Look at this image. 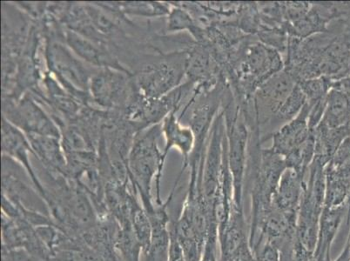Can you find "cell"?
<instances>
[{"label": "cell", "mask_w": 350, "mask_h": 261, "mask_svg": "<svg viewBox=\"0 0 350 261\" xmlns=\"http://www.w3.org/2000/svg\"><path fill=\"white\" fill-rule=\"evenodd\" d=\"M350 122V100L342 92L331 88L327 95L321 125L329 129L339 128Z\"/></svg>", "instance_id": "8992f818"}, {"label": "cell", "mask_w": 350, "mask_h": 261, "mask_svg": "<svg viewBox=\"0 0 350 261\" xmlns=\"http://www.w3.org/2000/svg\"><path fill=\"white\" fill-rule=\"evenodd\" d=\"M175 113L177 111H173L165 117L163 126H162L165 138V148L162 152V162L165 165L168 151L172 148H176L183 156L181 170L185 171L189 165V158L195 148L196 135L191 127L181 125L180 121L175 117Z\"/></svg>", "instance_id": "7a4b0ae2"}, {"label": "cell", "mask_w": 350, "mask_h": 261, "mask_svg": "<svg viewBox=\"0 0 350 261\" xmlns=\"http://www.w3.org/2000/svg\"><path fill=\"white\" fill-rule=\"evenodd\" d=\"M195 27L192 18L189 14L181 9H175L170 15V20L168 22V30L180 31L192 29Z\"/></svg>", "instance_id": "52a82bcc"}, {"label": "cell", "mask_w": 350, "mask_h": 261, "mask_svg": "<svg viewBox=\"0 0 350 261\" xmlns=\"http://www.w3.org/2000/svg\"><path fill=\"white\" fill-rule=\"evenodd\" d=\"M326 261H332L331 259L327 260ZM334 261H350V246L348 241L345 247V249L342 250V253H340V256L336 260Z\"/></svg>", "instance_id": "9c48e42d"}, {"label": "cell", "mask_w": 350, "mask_h": 261, "mask_svg": "<svg viewBox=\"0 0 350 261\" xmlns=\"http://www.w3.org/2000/svg\"><path fill=\"white\" fill-rule=\"evenodd\" d=\"M2 132L3 152L12 156V157L17 159L22 164H24L25 170L29 174L31 180H33L35 187L40 192V196L47 204L46 189H44L31 167L29 157H28V151H30L29 146H28L27 141H25L24 135H22L20 130L12 126L5 119L3 120Z\"/></svg>", "instance_id": "5b68a950"}, {"label": "cell", "mask_w": 350, "mask_h": 261, "mask_svg": "<svg viewBox=\"0 0 350 261\" xmlns=\"http://www.w3.org/2000/svg\"><path fill=\"white\" fill-rule=\"evenodd\" d=\"M306 180L292 168H286L273 195V205L287 213L298 215Z\"/></svg>", "instance_id": "3957f363"}, {"label": "cell", "mask_w": 350, "mask_h": 261, "mask_svg": "<svg viewBox=\"0 0 350 261\" xmlns=\"http://www.w3.org/2000/svg\"><path fill=\"white\" fill-rule=\"evenodd\" d=\"M310 111V107L308 104L305 105L304 109L295 119L284 124L281 128L270 135L267 139V141L270 138L273 139V144L270 149L284 159L292 152L298 150L312 133L308 126Z\"/></svg>", "instance_id": "6da1fadb"}, {"label": "cell", "mask_w": 350, "mask_h": 261, "mask_svg": "<svg viewBox=\"0 0 350 261\" xmlns=\"http://www.w3.org/2000/svg\"><path fill=\"white\" fill-rule=\"evenodd\" d=\"M332 88L342 92V94H345L350 100V75L338 79V81H333Z\"/></svg>", "instance_id": "ba28073f"}, {"label": "cell", "mask_w": 350, "mask_h": 261, "mask_svg": "<svg viewBox=\"0 0 350 261\" xmlns=\"http://www.w3.org/2000/svg\"><path fill=\"white\" fill-rule=\"evenodd\" d=\"M347 212L348 206L336 208H323L320 218L316 250L314 253L316 261H326L331 259V247L343 219H346Z\"/></svg>", "instance_id": "277c9868"}]
</instances>
